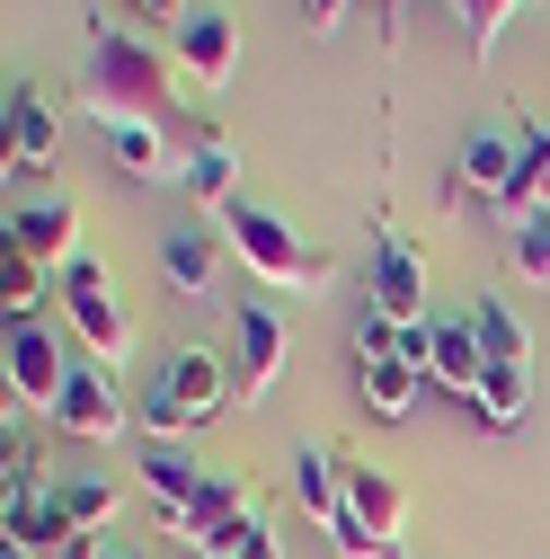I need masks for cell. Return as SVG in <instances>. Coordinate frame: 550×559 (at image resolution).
Returning <instances> with one entry per match:
<instances>
[{"mask_svg":"<svg viewBox=\"0 0 550 559\" xmlns=\"http://www.w3.org/2000/svg\"><path fill=\"white\" fill-rule=\"evenodd\" d=\"M53 152H62V107H53V90L19 81L10 90V160L19 169H53Z\"/></svg>","mask_w":550,"mask_h":559,"instance_id":"obj_13","label":"cell"},{"mask_svg":"<svg viewBox=\"0 0 550 559\" xmlns=\"http://www.w3.org/2000/svg\"><path fill=\"white\" fill-rule=\"evenodd\" d=\"M294 498H302V515L337 524V515H347V453L302 444V453H294Z\"/></svg>","mask_w":550,"mask_h":559,"instance_id":"obj_16","label":"cell"},{"mask_svg":"<svg viewBox=\"0 0 550 559\" xmlns=\"http://www.w3.org/2000/svg\"><path fill=\"white\" fill-rule=\"evenodd\" d=\"M328 550H337V559H408V542H382V533H364L356 515L328 524Z\"/></svg>","mask_w":550,"mask_h":559,"instance_id":"obj_29","label":"cell"},{"mask_svg":"<svg viewBox=\"0 0 550 559\" xmlns=\"http://www.w3.org/2000/svg\"><path fill=\"white\" fill-rule=\"evenodd\" d=\"M133 10H143V19H160V27H169V19H178V27L195 19V10H187V0H133Z\"/></svg>","mask_w":550,"mask_h":559,"instance_id":"obj_34","label":"cell"},{"mask_svg":"<svg viewBox=\"0 0 550 559\" xmlns=\"http://www.w3.org/2000/svg\"><path fill=\"white\" fill-rule=\"evenodd\" d=\"M347 10H356V0H302V27H311V36H337Z\"/></svg>","mask_w":550,"mask_h":559,"instance_id":"obj_32","label":"cell"},{"mask_svg":"<svg viewBox=\"0 0 550 559\" xmlns=\"http://www.w3.org/2000/svg\"><path fill=\"white\" fill-rule=\"evenodd\" d=\"M364 302L391 311L399 329L427 320V266H418V249H408V240H373V294H364Z\"/></svg>","mask_w":550,"mask_h":559,"instance_id":"obj_12","label":"cell"},{"mask_svg":"<svg viewBox=\"0 0 550 559\" xmlns=\"http://www.w3.org/2000/svg\"><path fill=\"white\" fill-rule=\"evenodd\" d=\"M107 559H143V550H116V542H107Z\"/></svg>","mask_w":550,"mask_h":559,"instance_id":"obj_37","label":"cell"},{"mask_svg":"<svg viewBox=\"0 0 550 559\" xmlns=\"http://www.w3.org/2000/svg\"><path fill=\"white\" fill-rule=\"evenodd\" d=\"M124 417H133V408H124L116 373H107V365H72V382H62V400H53V427L81 436V444H116Z\"/></svg>","mask_w":550,"mask_h":559,"instance_id":"obj_6","label":"cell"},{"mask_svg":"<svg viewBox=\"0 0 550 559\" xmlns=\"http://www.w3.org/2000/svg\"><path fill=\"white\" fill-rule=\"evenodd\" d=\"M53 302H62V320L81 329L89 365H116V356H124V311H116V294H107V266H98L89 249L53 275Z\"/></svg>","mask_w":550,"mask_h":559,"instance_id":"obj_4","label":"cell"},{"mask_svg":"<svg viewBox=\"0 0 550 559\" xmlns=\"http://www.w3.org/2000/svg\"><path fill=\"white\" fill-rule=\"evenodd\" d=\"M81 98H89L98 124H160V116H178L187 72H178V53H160L152 36H133V27H89Z\"/></svg>","mask_w":550,"mask_h":559,"instance_id":"obj_1","label":"cell"},{"mask_svg":"<svg viewBox=\"0 0 550 559\" xmlns=\"http://www.w3.org/2000/svg\"><path fill=\"white\" fill-rule=\"evenodd\" d=\"M107 152L124 178H169V152H160V124H107Z\"/></svg>","mask_w":550,"mask_h":559,"instance_id":"obj_25","label":"cell"},{"mask_svg":"<svg viewBox=\"0 0 550 559\" xmlns=\"http://www.w3.org/2000/svg\"><path fill=\"white\" fill-rule=\"evenodd\" d=\"M347 515H356L364 533L399 542V515H408V498H399V479H391V471H373V462H347Z\"/></svg>","mask_w":550,"mask_h":559,"instance_id":"obj_15","label":"cell"},{"mask_svg":"<svg viewBox=\"0 0 550 559\" xmlns=\"http://www.w3.org/2000/svg\"><path fill=\"white\" fill-rule=\"evenodd\" d=\"M408 19V0H382V27H399Z\"/></svg>","mask_w":550,"mask_h":559,"instance_id":"obj_36","label":"cell"},{"mask_svg":"<svg viewBox=\"0 0 550 559\" xmlns=\"http://www.w3.org/2000/svg\"><path fill=\"white\" fill-rule=\"evenodd\" d=\"M550 204V124H515V223Z\"/></svg>","mask_w":550,"mask_h":559,"instance_id":"obj_22","label":"cell"},{"mask_svg":"<svg viewBox=\"0 0 550 559\" xmlns=\"http://www.w3.org/2000/svg\"><path fill=\"white\" fill-rule=\"evenodd\" d=\"M506 231H515V249H506V258H515L524 275H541V285H550V204H541V214H524V223H506Z\"/></svg>","mask_w":550,"mask_h":559,"instance_id":"obj_28","label":"cell"},{"mask_svg":"<svg viewBox=\"0 0 550 559\" xmlns=\"http://www.w3.org/2000/svg\"><path fill=\"white\" fill-rule=\"evenodd\" d=\"M479 373H489V356H479V337H470V320H444L427 391H479Z\"/></svg>","mask_w":550,"mask_h":559,"instance_id":"obj_21","label":"cell"},{"mask_svg":"<svg viewBox=\"0 0 550 559\" xmlns=\"http://www.w3.org/2000/svg\"><path fill=\"white\" fill-rule=\"evenodd\" d=\"M45 285H53V266H36V258H19V249H0V302H10V320H36Z\"/></svg>","mask_w":550,"mask_h":559,"instance_id":"obj_27","label":"cell"},{"mask_svg":"<svg viewBox=\"0 0 550 559\" xmlns=\"http://www.w3.org/2000/svg\"><path fill=\"white\" fill-rule=\"evenodd\" d=\"M0 479H10V498H27V488H53V479H45V453H36L27 436H10V453H0Z\"/></svg>","mask_w":550,"mask_h":559,"instance_id":"obj_30","label":"cell"},{"mask_svg":"<svg viewBox=\"0 0 550 559\" xmlns=\"http://www.w3.org/2000/svg\"><path fill=\"white\" fill-rule=\"evenodd\" d=\"M223 240L249 275H266V285H294V294H320L328 285V258L285 223V214H266V204H231L223 214Z\"/></svg>","mask_w":550,"mask_h":559,"instance_id":"obj_3","label":"cell"},{"mask_svg":"<svg viewBox=\"0 0 550 559\" xmlns=\"http://www.w3.org/2000/svg\"><path fill=\"white\" fill-rule=\"evenodd\" d=\"M0 365H10V400H19V408H45V417H53V400H62V382H72V365H62V346H53L45 320H10Z\"/></svg>","mask_w":550,"mask_h":559,"instance_id":"obj_5","label":"cell"},{"mask_svg":"<svg viewBox=\"0 0 550 559\" xmlns=\"http://www.w3.org/2000/svg\"><path fill=\"white\" fill-rule=\"evenodd\" d=\"M470 400H479V417H489V427H515V417L533 408V365H489Z\"/></svg>","mask_w":550,"mask_h":559,"instance_id":"obj_24","label":"cell"},{"mask_svg":"<svg viewBox=\"0 0 550 559\" xmlns=\"http://www.w3.org/2000/svg\"><path fill=\"white\" fill-rule=\"evenodd\" d=\"M462 195H479V204H498V214L515 223V133H498V124H479L470 143H462Z\"/></svg>","mask_w":550,"mask_h":559,"instance_id":"obj_11","label":"cell"},{"mask_svg":"<svg viewBox=\"0 0 550 559\" xmlns=\"http://www.w3.org/2000/svg\"><path fill=\"white\" fill-rule=\"evenodd\" d=\"M231 356H240V408H258L275 391V373H285V320L266 302H240L231 311Z\"/></svg>","mask_w":550,"mask_h":559,"instance_id":"obj_10","label":"cell"},{"mask_svg":"<svg viewBox=\"0 0 550 559\" xmlns=\"http://www.w3.org/2000/svg\"><path fill=\"white\" fill-rule=\"evenodd\" d=\"M214 240H204V231H169L160 240V275H169V285L187 294V302H204V294H214Z\"/></svg>","mask_w":550,"mask_h":559,"instance_id":"obj_19","label":"cell"},{"mask_svg":"<svg viewBox=\"0 0 550 559\" xmlns=\"http://www.w3.org/2000/svg\"><path fill=\"white\" fill-rule=\"evenodd\" d=\"M223 400H240V382L223 373L214 346H169L160 382L143 391V436H187V427H214Z\"/></svg>","mask_w":550,"mask_h":559,"instance_id":"obj_2","label":"cell"},{"mask_svg":"<svg viewBox=\"0 0 550 559\" xmlns=\"http://www.w3.org/2000/svg\"><path fill=\"white\" fill-rule=\"evenodd\" d=\"M231 187H240V152L223 143V133H195V152H187V195H195V204H204V214H214V223H223V214H231V204H240Z\"/></svg>","mask_w":550,"mask_h":559,"instance_id":"obj_14","label":"cell"},{"mask_svg":"<svg viewBox=\"0 0 550 559\" xmlns=\"http://www.w3.org/2000/svg\"><path fill=\"white\" fill-rule=\"evenodd\" d=\"M418 391H427V373H418V365H399V356L356 365V400H364L373 417H408V408H418Z\"/></svg>","mask_w":550,"mask_h":559,"instance_id":"obj_18","label":"cell"},{"mask_svg":"<svg viewBox=\"0 0 550 559\" xmlns=\"http://www.w3.org/2000/svg\"><path fill=\"white\" fill-rule=\"evenodd\" d=\"M178 72H187L195 98H223V90H231V72H240V27H231V10H195V19L178 27Z\"/></svg>","mask_w":550,"mask_h":559,"instance_id":"obj_7","label":"cell"},{"mask_svg":"<svg viewBox=\"0 0 550 559\" xmlns=\"http://www.w3.org/2000/svg\"><path fill=\"white\" fill-rule=\"evenodd\" d=\"M470 337H479V356L489 365H533V337L506 302H470Z\"/></svg>","mask_w":550,"mask_h":559,"instance_id":"obj_23","label":"cell"},{"mask_svg":"<svg viewBox=\"0 0 550 559\" xmlns=\"http://www.w3.org/2000/svg\"><path fill=\"white\" fill-rule=\"evenodd\" d=\"M45 559H107V542H89V533H72L62 550H45Z\"/></svg>","mask_w":550,"mask_h":559,"instance_id":"obj_35","label":"cell"},{"mask_svg":"<svg viewBox=\"0 0 550 559\" xmlns=\"http://www.w3.org/2000/svg\"><path fill=\"white\" fill-rule=\"evenodd\" d=\"M240 559H285V542H275V524H266V515H249V533H240Z\"/></svg>","mask_w":550,"mask_h":559,"instance_id":"obj_33","label":"cell"},{"mask_svg":"<svg viewBox=\"0 0 550 559\" xmlns=\"http://www.w3.org/2000/svg\"><path fill=\"white\" fill-rule=\"evenodd\" d=\"M524 10V0H453V19H462V45H470V62H489L498 53V36H506V19Z\"/></svg>","mask_w":550,"mask_h":559,"instance_id":"obj_26","label":"cell"},{"mask_svg":"<svg viewBox=\"0 0 550 559\" xmlns=\"http://www.w3.org/2000/svg\"><path fill=\"white\" fill-rule=\"evenodd\" d=\"M53 498H62V515H72V533H107L116 507H124L107 471H72V479H53Z\"/></svg>","mask_w":550,"mask_h":559,"instance_id":"obj_20","label":"cell"},{"mask_svg":"<svg viewBox=\"0 0 550 559\" xmlns=\"http://www.w3.org/2000/svg\"><path fill=\"white\" fill-rule=\"evenodd\" d=\"M133 471H143V498L160 507V533H178V524H187V507L204 498V479H214V471H204L178 436H143V462H133Z\"/></svg>","mask_w":550,"mask_h":559,"instance_id":"obj_8","label":"cell"},{"mask_svg":"<svg viewBox=\"0 0 550 559\" xmlns=\"http://www.w3.org/2000/svg\"><path fill=\"white\" fill-rule=\"evenodd\" d=\"M10 249L62 275V266L81 258V204H72V195H36V204H19V214H10Z\"/></svg>","mask_w":550,"mask_h":559,"instance_id":"obj_9","label":"cell"},{"mask_svg":"<svg viewBox=\"0 0 550 559\" xmlns=\"http://www.w3.org/2000/svg\"><path fill=\"white\" fill-rule=\"evenodd\" d=\"M435 337H444V320H408V329H399V365L435 373Z\"/></svg>","mask_w":550,"mask_h":559,"instance_id":"obj_31","label":"cell"},{"mask_svg":"<svg viewBox=\"0 0 550 559\" xmlns=\"http://www.w3.org/2000/svg\"><path fill=\"white\" fill-rule=\"evenodd\" d=\"M0 524H10V550H36V559L72 542V515H62L53 488H27V498H10V515H0Z\"/></svg>","mask_w":550,"mask_h":559,"instance_id":"obj_17","label":"cell"}]
</instances>
